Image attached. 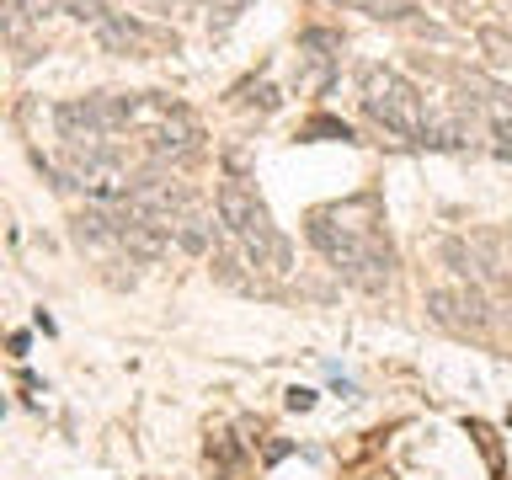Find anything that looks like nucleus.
Returning <instances> with one entry per match:
<instances>
[{"instance_id": "39448f33", "label": "nucleus", "mask_w": 512, "mask_h": 480, "mask_svg": "<svg viewBox=\"0 0 512 480\" xmlns=\"http://www.w3.org/2000/svg\"><path fill=\"white\" fill-rule=\"evenodd\" d=\"M96 43L112 48V54H155V48H166L171 38L166 32H155V27H144L139 16H128V11H112L107 22H96Z\"/></svg>"}, {"instance_id": "20e7f679", "label": "nucleus", "mask_w": 512, "mask_h": 480, "mask_svg": "<svg viewBox=\"0 0 512 480\" xmlns=\"http://www.w3.org/2000/svg\"><path fill=\"white\" fill-rule=\"evenodd\" d=\"M427 315L438 326L459 331V336H475L491 326V299L480 294L475 283H459V288H427Z\"/></svg>"}, {"instance_id": "ddd939ff", "label": "nucleus", "mask_w": 512, "mask_h": 480, "mask_svg": "<svg viewBox=\"0 0 512 480\" xmlns=\"http://www.w3.org/2000/svg\"><path fill=\"white\" fill-rule=\"evenodd\" d=\"M491 139H496V155L512 160V118H507V112H496V118H491Z\"/></svg>"}, {"instance_id": "9d476101", "label": "nucleus", "mask_w": 512, "mask_h": 480, "mask_svg": "<svg viewBox=\"0 0 512 480\" xmlns=\"http://www.w3.org/2000/svg\"><path fill=\"white\" fill-rule=\"evenodd\" d=\"M342 6H358L368 16H379V22H406L416 11V0H342Z\"/></svg>"}, {"instance_id": "7ed1b4c3", "label": "nucleus", "mask_w": 512, "mask_h": 480, "mask_svg": "<svg viewBox=\"0 0 512 480\" xmlns=\"http://www.w3.org/2000/svg\"><path fill=\"white\" fill-rule=\"evenodd\" d=\"M54 123L64 128V139H107L112 128L128 123V96H75L59 102Z\"/></svg>"}, {"instance_id": "1a4fd4ad", "label": "nucleus", "mask_w": 512, "mask_h": 480, "mask_svg": "<svg viewBox=\"0 0 512 480\" xmlns=\"http://www.w3.org/2000/svg\"><path fill=\"white\" fill-rule=\"evenodd\" d=\"M480 54H486L496 70H512V32L507 27H480Z\"/></svg>"}, {"instance_id": "0eeeda50", "label": "nucleus", "mask_w": 512, "mask_h": 480, "mask_svg": "<svg viewBox=\"0 0 512 480\" xmlns=\"http://www.w3.org/2000/svg\"><path fill=\"white\" fill-rule=\"evenodd\" d=\"M198 139H203V134H198V123H192L187 112L176 107L171 118H166V123H160L155 134H150V155H160V160H192V155L203 150Z\"/></svg>"}, {"instance_id": "f03ea898", "label": "nucleus", "mask_w": 512, "mask_h": 480, "mask_svg": "<svg viewBox=\"0 0 512 480\" xmlns=\"http://www.w3.org/2000/svg\"><path fill=\"white\" fill-rule=\"evenodd\" d=\"M358 86H363V112L374 118L384 134H395V139H416L422 144V91L411 86L400 70H384V64H363L358 70Z\"/></svg>"}, {"instance_id": "9b49d317", "label": "nucleus", "mask_w": 512, "mask_h": 480, "mask_svg": "<svg viewBox=\"0 0 512 480\" xmlns=\"http://www.w3.org/2000/svg\"><path fill=\"white\" fill-rule=\"evenodd\" d=\"M240 267H246V262H240L235 251H214V278H219V283H230V288H256V278H246Z\"/></svg>"}, {"instance_id": "f8f14e48", "label": "nucleus", "mask_w": 512, "mask_h": 480, "mask_svg": "<svg viewBox=\"0 0 512 480\" xmlns=\"http://www.w3.org/2000/svg\"><path fill=\"white\" fill-rule=\"evenodd\" d=\"M59 6L70 11L75 22H91V27H96V22H107V16H112V11L102 6V0H59Z\"/></svg>"}, {"instance_id": "423d86ee", "label": "nucleus", "mask_w": 512, "mask_h": 480, "mask_svg": "<svg viewBox=\"0 0 512 480\" xmlns=\"http://www.w3.org/2000/svg\"><path fill=\"white\" fill-rule=\"evenodd\" d=\"M214 208H219V224H224V230H230L235 240H246V235L256 230V224L267 219V208L256 203V198H251V192L240 187V182H219V192H214Z\"/></svg>"}, {"instance_id": "6e6552de", "label": "nucleus", "mask_w": 512, "mask_h": 480, "mask_svg": "<svg viewBox=\"0 0 512 480\" xmlns=\"http://www.w3.org/2000/svg\"><path fill=\"white\" fill-rule=\"evenodd\" d=\"M171 240H176V246H182V251L203 256L208 246H214V230H208V224H203L198 214H187V219H182V224H176V230H171Z\"/></svg>"}, {"instance_id": "f257e3e1", "label": "nucleus", "mask_w": 512, "mask_h": 480, "mask_svg": "<svg viewBox=\"0 0 512 480\" xmlns=\"http://www.w3.org/2000/svg\"><path fill=\"white\" fill-rule=\"evenodd\" d=\"M304 235H310V246L326 256L347 283L368 288V294H379V288L390 283V251H379L374 240H363L358 230H347V224H331L326 214H315L310 224H304Z\"/></svg>"}, {"instance_id": "2eb2a0df", "label": "nucleus", "mask_w": 512, "mask_h": 480, "mask_svg": "<svg viewBox=\"0 0 512 480\" xmlns=\"http://www.w3.org/2000/svg\"><path fill=\"white\" fill-rule=\"evenodd\" d=\"M288 406H294V411H310V406H315V390H288Z\"/></svg>"}, {"instance_id": "4468645a", "label": "nucleus", "mask_w": 512, "mask_h": 480, "mask_svg": "<svg viewBox=\"0 0 512 480\" xmlns=\"http://www.w3.org/2000/svg\"><path fill=\"white\" fill-rule=\"evenodd\" d=\"M16 6H22V16H27V22H43V16H54V6H59V0H16Z\"/></svg>"}]
</instances>
